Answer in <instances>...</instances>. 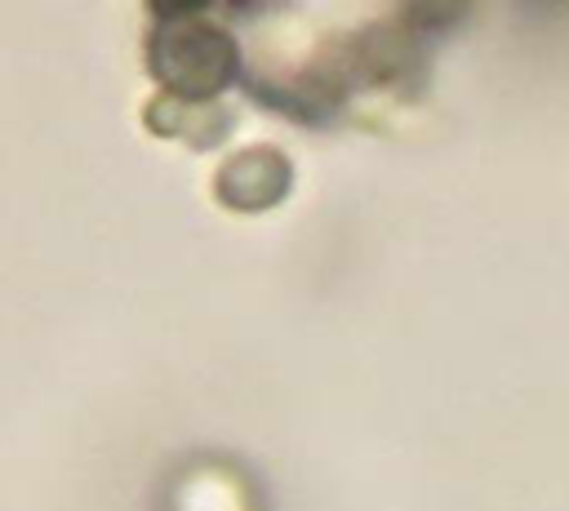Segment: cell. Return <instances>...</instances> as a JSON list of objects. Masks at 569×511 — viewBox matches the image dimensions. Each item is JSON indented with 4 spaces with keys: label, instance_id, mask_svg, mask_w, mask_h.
Here are the masks:
<instances>
[{
    "label": "cell",
    "instance_id": "1",
    "mask_svg": "<svg viewBox=\"0 0 569 511\" xmlns=\"http://www.w3.org/2000/svg\"><path fill=\"white\" fill-rule=\"evenodd\" d=\"M151 67L182 98H204V93H218L231 80L236 49H231L227 31H218V27H209L191 13H178L156 31Z\"/></svg>",
    "mask_w": 569,
    "mask_h": 511
}]
</instances>
